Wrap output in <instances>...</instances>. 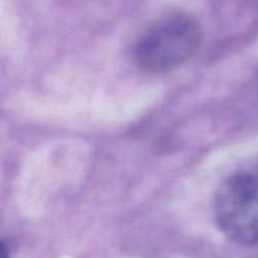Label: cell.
I'll list each match as a JSON object with an SVG mask.
<instances>
[{"instance_id":"obj_1","label":"cell","mask_w":258,"mask_h":258,"mask_svg":"<svg viewBox=\"0 0 258 258\" xmlns=\"http://www.w3.org/2000/svg\"><path fill=\"white\" fill-rule=\"evenodd\" d=\"M201 27L184 12H171L154 21L139 38L135 50L138 65L151 74L174 71L200 48Z\"/></svg>"},{"instance_id":"obj_2","label":"cell","mask_w":258,"mask_h":258,"mask_svg":"<svg viewBox=\"0 0 258 258\" xmlns=\"http://www.w3.org/2000/svg\"><path fill=\"white\" fill-rule=\"evenodd\" d=\"M215 218L233 242L258 245V171L236 172L219 186Z\"/></svg>"}]
</instances>
